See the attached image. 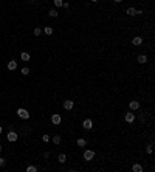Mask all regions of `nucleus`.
Segmentation results:
<instances>
[{
	"label": "nucleus",
	"mask_w": 155,
	"mask_h": 172,
	"mask_svg": "<svg viewBox=\"0 0 155 172\" xmlns=\"http://www.w3.org/2000/svg\"><path fill=\"white\" fill-rule=\"evenodd\" d=\"M41 34H42V30L41 28H39V27L34 28V36H41Z\"/></svg>",
	"instance_id": "5701e85b"
},
{
	"label": "nucleus",
	"mask_w": 155,
	"mask_h": 172,
	"mask_svg": "<svg viewBox=\"0 0 155 172\" xmlns=\"http://www.w3.org/2000/svg\"><path fill=\"white\" fill-rule=\"evenodd\" d=\"M36 170H37L36 166H28V167H27V172H36Z\"/></svg>",
	"instance_id": "4be33fe9"
},
{
	"label": "nucleus",
	"mask_w": 155,
	"mask_h": 172,
	"mask_svg": "<svg viewBox=\"0 0 155 172\" xmlns=\"http://www.w3.org/2000/svg\"><path fill=\"white\" fill-rule=\"evenodd\" d=\"M16 68H17V62H16V61H9V62H8V70H9V71H14Z\"/></svg>",
	"instance_id": "9b49d317"
},
{
	"label": "nucleus",
	"mask_w": 155,
	"mask_h": 172,
	"mask_svg": "<svg viewBox=\"0 0 155 172\" xmlns=\"http://www.w3.org/2000/svg\"><path fill=\"white\" fill-rule=\"evenodd\" d=\"M48 16H50V17H57V16H59V12H57V11L53 8V9H50V11H48Z\"/></svg>",
	"instance_id": "f3484780"
},
{
	"label": "nucleus",
	"mask_w": 155,
	"mask_h": 172,
	"mask_svg": "<svg viewBox=\"0 0 155 172\" xmlns=\"http://www.w3.org/2000/svg\"><path fill=\"white\" fill-rule=\"evenodd\" d=\"M6 138H8V141H11V143H14V141H17V138H19V135L14 132V130H11V132H8V135H6Z\"/></svg>",
	"instance_id": "39448f33"
},
{
	"label": "nucleus",
	"mask_w": 155,
	"mask_h": 172,
	"mask_svg": "<svg viewBox=\"0 0 155 172\" xmlns=\"http://www.w3.org/2000/svg\"><path fill=\"white\" fill-rule=\"evenodd\" d=\"M141 44H143V37L141 36H135L133 39H132V45L133 47H140Z\"/></svg>",
	"instance_id": "423d86ee"
},
{
	"label": "nucleus",
	"mask_w": 155,
	"mask_h": 172,
	"mask_svg": "<svg viewBox=\"0 0 155 172\" xmlns=\"http://www.w3.org/2000/svg\"><path fill=\"white\" fill-rule=\"evenodd\" d=\"M62 6H64V8H70V3H67V2H64V3H62Z\"/></svg>",
	"instance_id": "bb28decb"
},
{
	"label": "nucleus",
	"mask_w": 155,
	"mask_h": 172,
	"mask_svg": "<svg viewBox=\"0 0 155 172\" xmlns=\"http://www.w3.org/2000/svg\"><path fill=\"white\" fill-rule=\"evenodd\" d=\"M50 140H51V138H50V135H44V137H42V141H44V143H48Z\"/></svg>",
	"instance_id": "393cba45"
},
{
	"label": "nucleus",
	"mask_w": 155,
	"mask_h": 172,
	"mask_svg": "<svg viewBox=\"0 0 155 172\" xmlns=\"http://www.w3.org/2000/svg\"><path fill=\"white\" fill-rule=\"evenodd\" d=\"M73 107H74V101L73 99H65L64 101V109L65 110H71Z\"/></svg>",
	"instance_id": "6e6552de"
},
{
	"label": "nucleus",
	"mask_w": 155,
	"mask_h": 172,
	"mask_svg": "<svg viewBox=\"0 0 155 172\" xmlns=\"http://www.w3.org/2000/svg\"><path fill=\"white\" fill-rule=\"evenodd\" d=\"M5 164H6V160L5 158H0V167H3Z\"/></svg>",
	"instance_id": "a878e982"
},
{
	"label": "nucleus",
	"mask_w": 155,
	"mask_h": 172,
	"mask_svg": "<svg viewBox=\"0 0 155 172\" xmlns=\"http://www.w3.org/2000/svg\"><path fill=\"white\" fill-rule=\"evenodd\" d=\"M17 116L19 118H22V120H28L30 118V112L27 110V109H17Z\"/></svg>",
	"instance_id": "f257e3e1"
},
{
	"label": "nucleus",
	"mask_w": 155,
	"mask_h": 172,
	"mask_svg": "<svg viewBox=\"0 0 155 172\" xmlns=\"http://www.w3.org/2000/svg\"><path fill=\"white\" fill-rule=\"evenodd\" d=\"M124 120H126V123L132 124V123L135 121V115H133V112H127V113L124 115Z\"/></svg>",
	"instance_id": "20e7f679"
},
{
	"label": "nucleus",
	"mask_w": 155,
	"mask_h": 172,
	"mask_svg": "<svg viewBox=\"0 0 155 172\" xmlns=\"http://www.w3.org/2000/svg\"><path fill=\"white\" fill-rule=\"evenodd\" d=\"M152 149H153V146H152V144H149V146L146 147V152H147V154H149V155L152 154Z\"/></svg>",
	"instance_id": "b1692460"
},
{
	"label": "nucleus",
	"mask_w": 155,
	"mask_h": 172,
	"mask_svg": "<svg viewBox=\"0 0 155 172\" xmlns=\"http://www.w3.org/2000/svg\"><path fill=\"white\" fill-rule=\"evenodd\" d=\"M113 2H115V3H121V2H123V0H113Z\"/></svg>",
	"instance_id": "cd10ccee"
},
{
	"label": "nucleus",
	"mask_w": 155,
	"mask_h": 172,
	"mask_svg": "<svg viewBox=\"0 0 155 172\" xmlns=\"http://www.w3.org/2000/svg\"><path fill=\"white\" fill-rule=\"evenodd\" d=\"M82 127H84V129H87V130H90V129L93 127V121H92L90 118L84 120V121H82Z\"/></svg>",
	"instance_id": "1a4fd4ad"
},
{
	"label": "nucleus",
	"mask_w": 155,
	"mask_h": 172,
	"mask_svg": "<svg viewBox=\"0 0 155 172\" xmlns=\"http://www.w3.org/2000/svg\"><path fill=\"white\" fill-rule=\"evenodd\" d=\"M126 14L127 16H137V9H135V8H127L126 9Z\"/></svg>",
	"instance_id": "4468645a"
},
{
	"label": "nucleus",
	"mask_w": 155,
	"mask_h": 172,
	"mask_svg": "<svg viewBox=\"0 0 155 172\" xmlns=\"http://www.w3.org/2000/svg\"><path fill=\"white\" fill-rule=\"evenodd\" d=\"M20 59H22V61H25V62H28V61H30V53L22 51V53H20Z\"/></svg>",
	"instance_id": "f8f14e48"
},
{
	"label": "nucleus",
	"mask_w": 155,
	"mask_h": 172,
	"mask_svg": "<svg viewBox=\"0 0 155 172\" xmlns=\"http://www.w3.org/2000/svg\"><path fill=\"white\" fill-rule=\"evenodd\" d=\"M0 152H2V146H0Z\"/></svg>",
	"instance_id": "7c9ffc66"
},
{
	"label": "nucleus",
	"mask_w": 155,
	"mask_h": 172,
	"mask_svg": "<svg viewBox=\"0 0 155 172\" xmlns=\"http://www.w3.org/2000/svg\"><path fill=\"white\" fill-rule=\"evenodd\" d=\"M132 170H133V172H143V166L138 164V163H135V164L132 166Z\"/></svg>",
	"instance_id": "ddd939ff"
},
{
	"label": "nucleus",
	"mask_w": 155,
	"mask_h": 172,
	"mask_svg": "<svg viewBox=\"0 0 155 172\" xmlns=\"http://www.w3.org/2000/svg\"><path fill=\"white\" fill-rule=\"evenodd\" d=\"M129 109H130L132 112H135V110H138V109H140V102H138L137 99H133V101H130V102H129Z\"/></svg>",
	"instance_id": "0eeeda50"
},
{
	"label": "nucleus",
	"mask_w": 155,
	"mask_h": 172,
	"mask_svg": "<svg viewBox=\"0 0 155 172\" xmlns=\"http://www.w3.org/2000/svg\"><path fill=\"white\" fill-rule=\"evenodd\" d=\"M44 33H45L47 36H51V34H53V28H51V27H45V28H44Z\"/></svg>",
	"instance_id": "6ab92c4d"
},
{
	"label": "nucleus",
	"mask_w": 155,
	"mask_h": 172,
	"mask_svg": "<svg viewBox=\"0 0 155 172\" xmlns=\"http://www.w3.org/2000/svg\"><path fill=\"white\" fill-rule=\"evenodd\" d=\"M137 62H138V64H146V62H147V56H146V54H140V56L137 57Z\"/></svg>",
	"instance_id": "9d476101"
},
{
	"label": "nucleus",
	"mask_w": 155,
	"mask_h": 172,
	"mask_svg": "<svg viewBox=\"0 0 155 172\" xmlns=\"http://www.w3.org/2000/svg\"><path fill=\"white\" fill-rule=\"evenodd\" d=\"M51 140H53V143H54V144H59V143L62 141V138H61L59 135H54V137H53Z\"/></svg>",
	"instance_id": "a211bd4d"
},
{
	"label": "nucleus",
	"mask_w": 155,
	"mask_h": 172,
	"mask_svg": "<svg viewBox=\"0 0 155 172\" xmlns=\"http://www.w3.org/2000/svg\"><path fill=\"white\" fill-rule=\"evenodd\" d=\"M51 123H53L54 126H59V124L62 123V116H61L59 113H54L53 116H51Z\"/></svg>",
	"instance_id": "7ed1b4c3"
},
{
	"label": "nucleus",
	"mask_w": 155,
	"mask_h": 172,
	"mask_svg": "<svg viewBox=\"0 0 155 172\" xmlns=\"http://www.w3.org/2000/svg\"><path fill=\"white\" fill-rule=\"evenodd\" d=\"M22 74H23V76L30 74V68H28V67H23V68H22Z\"/></svg>",
	"instance_id": "412c9836"
},
{
	"label": "nucleus",
	"mask_w": 155,
	"mask_h": 172,
	"mask_svg": "<svg viewBox=\"0 0 155 172\" xmlns=\"http://www.w3.org/2000/svg\"><path fill=\"white\" fill-rule=\"evenodd\" d=\"M53 3H54V6H56V8H61L64 2H62V0H54V2H53Z\"/></svg>",
	"instance_id": "aec40b11"
},
{
	"label": "nucleus",
	"mask_w": 155,
	"mask_h": 172,
	"mask_svg": "<svg viewBox=\"0 0 155 172\" xmlns=\"http://www.w3.org/2000/svg\"><path fill=\"white\" fill-rule=\"evenodd\" d=\"M2 130H3V129H2V126H0V133H2Z\"/></svg>",
	"instance_id": "c756f323"
},
{
	"label": "nucleus",
	"mask_w": 155,
	"mask_h": 172,
	"mask_svg": "<svg viewBox=\"0 0 155 172\" xmlns=\"http://www.w3.org/2000/svg\"><path fill=\"white\" fill-rule=\"evenodd\" d=\"M57 161H59V163H65L67 161V155L65 154H59V155H57Z\"/></svg>",
	"instance_id": "2eb2a0df"
},
{
	"label": "nucleus",
	"mask_w": 155,
	"mask_h": 172,
	"mask_svg": "<svg viewBox=\"0 0 155 172\" xmlns=\"http://www.w3.org/2000/svg\"><path fill=\"white\" fill-rule=\"evenodd\" d=\"M92 2H93V3H98V2H99V0H92Z\"/></svg>",
	"instance_id": "c85d7f7f"
},
{
	"label": "nucleus",
	"mask_w": 155,
	"mask_h": 172,
	"mask_svg": "<svg viewBox=\"0 0 155 172\" xmlns=\"http://www.w3.org/2000/svg\"><path fill=\"white\" fill-rule=\"evenodd\" d=\"M93 158H95V150H92V149L84 150V160L90 161V160H93Z\"/></svg>",
	"instance_id": "f03ea898"
},
{
	"label": "nucleus",
	"mask_w": 155,
	"mask_h": 172,
	"mask_svg": "<svg viewBox=\"0 0 155 172\" xmlns=\"http://www.w3.org/2000/svg\"><path fill=\"white\" fill-rule=\"evenodd\" d=\"M76 144H77V146H79V147H85V144H87V141H85L84 138H79V140H77V141H76Z\"/></svg>",
	"instance_id": "dca6fc26"
}]
</instances>
